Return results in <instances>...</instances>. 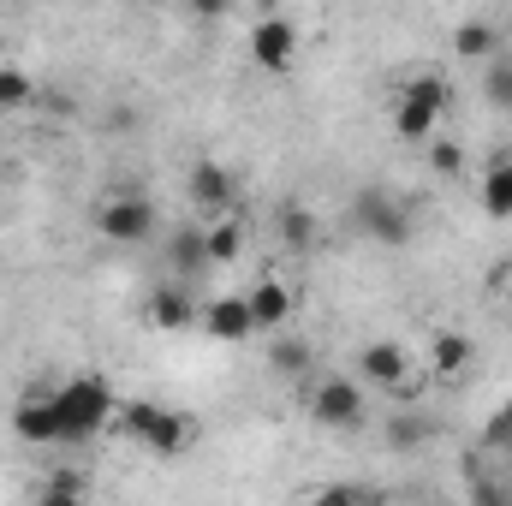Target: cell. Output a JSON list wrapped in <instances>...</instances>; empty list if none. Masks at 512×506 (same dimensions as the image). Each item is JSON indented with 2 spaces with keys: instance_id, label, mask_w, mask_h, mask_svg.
Masks as SVG:
<instances>
[{
  "instance_id": "obj_1",
  "label": "cell",
  "mask_w": 512,
  "mask_h": 506,
  "mask_svg": "<svg viewBox=\"0 0 512 506\" xmlns=\"http://www.w3.org/2000/svg\"><path fill=\"white\" fill-rule=\"evenodd\" d=\"M120 411L114 387L102 376H72L66 387H54V417H60V441H90L96 429H108Z\"/></svg>"
},
{
  "instance_id": "obj_2",
  "label": "cell",
  "mask_w": 512,
  "mask_h": 506,
  "mask_svg": "<svg viewBox=\"0 0 512 506\" xmlns=\"http://www.w3.org/2000/svg\"><path fill=\"white\" fill-rule=\"evenodd\" d=\"M120 429H126L137 447H149L155 459H179L191 447V423L179 411H167V405H149V399L120 405Z\"/></svg>"
},
{
  "instance_id": "obj_3",
  "label": "cell",
  "mask_w": 512,
  "mask_h": 506,
  "mask_svg": "<svg viewBox=\"0 0 512 506\" xmlns=\"http://www.w3.org/2000/svg\"><path fill=\"white\" fill-rule=\"evenodd\" d=\"M352 227H358L364 239H376V245H405V239H411V209H405V197L370 185V191L352 197Z\"/></svg>"
},
{
  "instance_id": "obj_4",
  "label": "cell",
  "mask_w": 512,
  "mask_h": 506,
  "mask_svg": "<svg viewBox=\"0 0 512 506\" xmlns=\"http://www.w3.org/2000/svg\"><path fill=\"white\" fill-rule=\"evenodd\" d=\"M322 429H358L364 423V393L352 376H322L310 387V405H304Z\"/></svg>"
},
{
  "instance_id": "obj_5",
  "label": "cell",
  "mask_w": 512,
  "mask_h": 506,
  "mask_svg": "<svg viewBox=\"0 0 512 506\" xmlns=\"http://www.w3.org/2000/svg\"><path fill=\"white\" fill-rule=\"evenodd\" d=\"M96 227H102V239H114V245H143V239L155 233V203L137 197V191H120V197H108V203L96 209Z\"/></svg>"
},
{
  "instance_id": "obj_6",
  "label": "cell",
  "mask_w": 512,
  "mask_h": 506,
  "mask_svg": "<svg viewBox=\"0 0 512 506\" xmlns=\"http://www.w3.org/2000/svg\"><path fill=\"white\" fill-rule=\"evenodd\" d=\"M251 60L262 72H292V60H298V30H292L286 18H256Z\"/></svg>"
},
{
  "instance_id": "obj_7",
  "label": "cell",
  "mask_w": 512,
  "mask_h": 506,
  "mask_svg": "<svg viewBox=\"0 0 512 506\" xmlns=\"http://www.w3.org/2000/svg\"><path fill=\"white\" fill-rule=\"evenodd\" d=\"M191 209H197L203 221H215V215L233 209V173H227L221 161H197V167H191Z\"/></svg>"
},
{
  "instance_id": "obj_8",
  "label": "cell",
  "mask_w": 512,
  "mask_h": 506,
  "mask_svg": "<svg viewBox=\"0 0 512 506\" xmlns=\"http://www.w3.org/2000/svg\"><path fill=\"white\" fill-rule=\"evenodd\" d=\"M203 328H209V340H227V346H239V340H251L256 334V316L245 298H209L203 310Z\"/></svg>"
},
{
  "instance_id": "obj_9",
  "label": "cell",
  "mask_w": 512,
  "mask_h": 506,
  "mask_svg": "<svg viewBox=\"0 0 512 506\" xmlns=\"http://www.w3.org/2000/svg\"><path fill=\"white\" fill-rule=\"evenodd\" d=\"M441 120H447V114H441V108H429L423 96H411V90H399V96H393V137H399V143H429Z\"/></svg>"
},
{
  "instance_id": "obj_10",
  "label": "cell",
  "mask_w": 512,
  "mask_h": 506,
  "mask_svg": "<svg viewBox=\"0 0 512 506\" xmlns=\"http://www.w3.org/2000/svg\"><path fill=\"white\" fill-rule=\"evenodd\" d=\"M167 268H173L179 280L209 274V268H215V256H209V227H179V233L167 239Z\"/></svg>"
},
{
  "instance_id": "obj_11",
  "label": "cell",
  "mask_w": 512,
  "mask_h": 506,
  "mask_svg": "<svg viewBox=\"0 0 512 506\" xmlns=\"http://www.w3.org/2000/svg\"><path fill=\"white\" fill-rule=\"evenodd\" d=\"M358 370H364V381H376V387H405L411 358H405L399 340H370V346L358 352Z\"/></svg>"
},
{
  "instance_id": "obj_12",
  "label": "cell",
  "mask_w": 512,
  "mask_h": 506,
  "mask_svg": "<svg viewBox=\"0 0 512 506\" xmlns=\"http://www.w3.org/2000/svg\"><path fill=\"white\" fill-rule=\"evenodd\" d=\"M12 435L30 441V447H54V441H60L54 393H48V399H18V411H12Z\"/></svg>"
},
{
  "instance_id": "obj_13",
  "label": "cell",
  "mask_w": 512,
  "mask_h": 506,
  "mask_svg": "<svg viewBox=\"0 0 512 506\" xmlns=\"http://www.w3.org/2000/svg\"><path fill=\"white\" fill-rule=\"evenodd\" d=\"M245 304H251L256 328H286V316H292V286H286V280H256L251 292H245Z\"/></svg>"
},
{
  "instance_id": "obj_14",
  "label": "cell",
  "mask_w": 512,
  "mask_h": 506,
  "mask_svg": "<svg viewBox=\"0 0 512 506\" xmlns=\"http://www.w3.org/2000/svg\"><path fill=\"white\" fill-rule=\"evenodd\" d=\"M191 316H197V304H191L185 280H167V286H155V292H149V322H155V328H167V334H173V328H185Z\"/></svg>"
},
{
  "instance_id": "obj_15",
  "label": "cell",
  "mask_w": 512,
  "mask_h": 506,
  "mask_svg": "<svg viewBox=\"0 0 512 506\" xmlns=\"http://www.w3.org/2000/svg\"><path fill=\"white\" fill-rule=\"evenodd\" d=\"M453 42H459V54H465V60H495V54H501V30H495V24H483V18H465Z\"/></svg>"
},
{
  "instance_id": "obj_16",
  "label": "cell",
  "mask_w": 512,
  "mask_h": 506,
  "mask_svg": "<svg viewBox=\"0 0 512 506\" xmlns=\"http://www.w3.org/2000/svg\"><path fill=\"white\" fill-rule=\"evenodd\" d=\"M471 364V340L465 334H435V346H429V370L435 376H459Z\"/></svg>"
},
{
  "instance_id": "obj_17",
  "label": "cell",
  "mask_w": 512,
  "mask_h": 506,
  "mask_svg": "<svg viewBox=\"0 0 512 506\" xmlns=\"http://www.w3.org/2000/svg\"><path fill=\"white\" fill-rule=\"evenodd\" d=\"M239 251H245V227L227 221V215H215V221H209V256H215V268H227Z\"/></svg>"
},
{
  "instance_id": "obj_18",
  "label": "cell",
  "mask_w": 512,
  "mask_h": 506,
  "mask_svg": "<svg viewBox=\"0 0 512 506\" xmlns=\"http://www.w3.org/2000/svg\"><path fill=\"white\" fill-rule=\"evenodd\" d=\"M483 209H489L495 221H512V173H507V161L483 173Z\"/></svg>"
},
{
  "instance_id": "obj_19",
  "label": "cell",
  "mask_w": 512,
  "mask_h": 506,
  "mask_svg": "<svg viewBox=\"0 0 512 506\" xmlns=\"http://www.w3.org/2000/svg\"><path fill=\"white\" fill-rule=\"evenodd\" d=\"M310 340H298V334H286V340H274V352H268V364L280 370V376H304L310 370Z\"/></svg>"
},
{
  "instance_id": "obj_20",
  "label": "cell",
  "mask_w": 512,
  "mask_h": 506,
  "mask_svg": "<svg viewBox=\"0 0 512 506\" xmlns=\"http://www.w3.org/2000/svg\"><path fill=\"white\" fill-rule=\"evenodd\" d=\"M280 239H286L292 251H310V245H316V215H310V209H280Z\"/></svg>"
},
{
  "instance_id": "obj_21",
  "label": "cell",
  "mask_w": 512,
  "mask_h": 506,
  "mask_svg": "<svg viewBox=\"0 0 512 506\" xmlns=\"http://www.w3.org/2000/svg\"><path fill=\"white\" fill-rule=\"evenodd\" d=\"M405 90H411V96H423V102H429V108H441V114L453 108V84H447L441 72H417V78H405Z\"/></svg>"
},
{
  "instance_id": "obj_22",
  "label": "cell",
  "mask_w": 512,
  "mask_h": 506,
  "mask_svg": "<svg viewBox=\"0 0 512 506\" xmlns=\"http://www.w3.org/2000/svg\"><path fill=\"white\" fill-rule=\"evenodd\" d=\"M483 447H489V453H512V399H501L495 417L483 423Z\"/></svg>"
},
{
  "instance_id": "obj_23",
  "label": "cell",
  "mask_w": 512,
  "mask_h": 506,
  "mask_svg": "<svg viewBox=\"0 0 512 506\" xmlns=\"http://www.w3.org/2000/svg\"><path fill=\"white\" fill-rule=\"evenodd\" d=\"M30 96H36L30 72H18V66H0V108H24Z\"/></svg>"
},
{
  "instance_id": "obj_24",
  "label": "cell",
  "mask_w": 512,
  "mask_h": 506,
  "mask_svg": "<svg viewBox=\"0 0 512 506\" xmlns=\"http://www.w3.org/2000/svg\"><path fill=\"white\" fill-rule=\"evenodd\" d=\"M483 96H489L495 108H512V60H495V66H489V78H483Z\"/></svg>"
},
{
  "instance_id": "obj_25",
  "label": "cell",
  "mask_w": 512,
  "mask_h": 506,
  "mask_svg": "<svg viewBox=\"0 0 512 506\" xmlns=\"http://www.w3.org/2000/svg\"><path fill=\"white\" fill-rule=\"evenodd\" d=\"M84 495V477L78 471H54L48 483H42V501H78Z\"/></svg>"
},
{
  "instance_id": "obj_26",
  "label": "cell",
  "mask_w": 512,
  "mask_h": 506,
  "mask_svg": "<svg viewBox=\"0 0 512 506\" xmlns=\"http://www.w3.org/2000/svg\"><path fill=\"white\" fill-rule=\"evenodd\" d=\"M429 161H435V173H459L465 167V149L447 143V137H429Z\"/></svg>"
},
{
  "instance_id": "obj_27",
  "label": "cell",
  "mask_w": 512,
  "mask_h": 506,
  "mask_svg": "<svg viewBox=\"0 0 512 506\" xmlns=\"http://www.w3.org/2000/svg\"><path fill=\"white\" fill-rule=\"evenodd\" d=\"M227 6H233V0H191V12H197V18H221Z\"/></svg>"
},
{
  "instance_id": "obj_28",
  "label": "cell",
  "mask_w": 512,
  "mask_h": 506,
  "mask_svg": "<svg viewBox=\"0 0 512 506\" xmlns=\"http://www.w3.org/2000/svg\"><path fill=\"white\" fill-rule=\"evenodd\" d=\"M507 173H512V161H507Z\"/></svg>"
},
{
  "instance_id": "obj_29",
  "label": "cell",
  "mask_w": 512,
  "mask_h": 506,
  "mask_svg": "<svg viewBox=\"0 0 512 506\" xmlns=\"http://www.w3.org/2000/svg\"><path fill=\"white\" fill-rule=\"evenodd\" d=\"M507 268H512V262H507Z\"/></svg>"
}]
</instances>
